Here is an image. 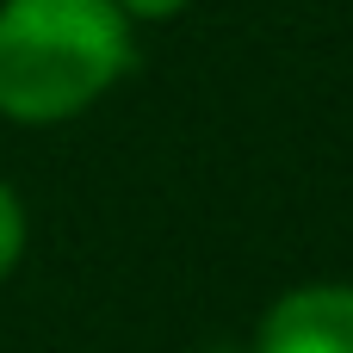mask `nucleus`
<instances>
[{"label": "nucleus", "instance_id": "nucleus-1", "mask_svg": "<svg viewBox=\"0 0 353 353\" xmlns=\"http://www.w3.org/2000/svg\"><path fill=\"white\" fill-rule=\"evenodd\" d=\"M137 62V19L118 0H0V118L68 124Z\"/></svg>", "mask_w": 353, "mask_h": 353}, {"label": "nucleus", "instance_id": "nucleus-2", "mask_svg": "<svg viewBox=\"0 0 353 353\" xmlns=\"http://www.w3.org/2000/svg\"><path fill=\"white\" fill-rule=\"evenodd\" d=\"M254 353H353V285L316 279L279 292L254 329Z\"/></svg>", "mask_w": 353, "mask_h": 353}, {"label": "nucleus", "instance_id": "nucleus-3", "mask_svg": "<svg viewBox=\"0 0 353 353\" xmlns=\"http://www.w3.org/2000/svg\"><path fill=\"white\" fill-rule=\"evenodd\" d=\"M25 236H31V230H25V199L0 180V285H6V279L19 273V261H25Z\"/></svg>", "mask_w": 353, "mask_h": 353}, {"label": "nucleus", "instance_id": "nucleus-4", "mask_svg": "<svg viewBox=\"0 0 353 353\" xmlns=\"http://www.w3.org/2000/svg\"><path fill=\"white\" fill-rule=\"evenodd\" d=\"M118 6H124L137 25H161V19H180L192 0H118Z\"/></svg>", "mask_w": 353, "mask_h": 353}]
</instances>
